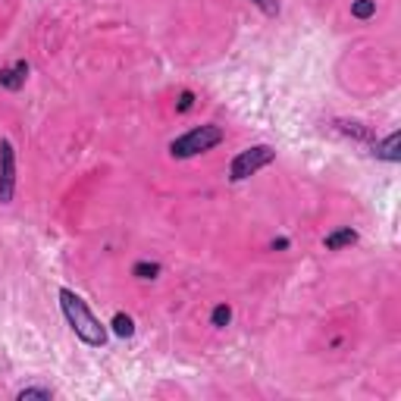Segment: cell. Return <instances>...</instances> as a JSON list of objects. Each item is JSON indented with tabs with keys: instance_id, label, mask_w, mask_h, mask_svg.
Instances as JSON below:
<instances>
[{
	"instance_id": "15",
	"label": "cell",
	"mask_w": 401,
	"mask_h": 401,
	"mask_svg": "<svg viewBox=\"0 0 401 401\" xmlns=\"http://www.w3.org/2000/svg\"><path fill=\"white\" fill-rule=\"evenodd\" d=\"M192 107H194V94H192V91H182V94H179L176 110H179V113H188Z\"/></svg>"
},
{
	"instance_id": "10",
	"label": "cell",
	"mask_w": 401,
	"mask_h": 401,
	"mask_svg": "<svg viewBox=\"0 0 401 401\" xmlns=\"http://www.w3.org/2000/svg\"><path fill=\"white\" fill-rule=\"evenodd\" d=\"M351 16L355 19H370V16H376V0H351Z\"/></svg>"
},
{
	"instance_id": "2",
	"label": "cell",
	"mask_w": 401,
	"mask_h": 401,
	"mask_svg": "<svg viewBox=\"0 0 401 401\" xmlns=\"http://www.w3.org/2000/svg\"><path fill=\"white\" fill-rule=\"evenodd\" d=\"M223 138H226V132L219 129V125H214V123L198 125V129H192V132H185V135L170 141V157L172 160H188V157H198L204 151H214Z\"/></svg>"
},
{
	"instance_id": "5",
	"label": "cell",
	"mask_w": 401,
	"mask_h": 401,
	"mask_svg": "<svg viewBox=\"0 0 401 401\" xmlns=\"http://www.w3.org/2000/svg\"><path fill=\"white\" fill-rule=\"evenodd\" d=\"M28 78V63L26 60H16L13 66H4L0 69V88L6 91H19Z\"/></svg>"
},
{
	"instance_id": "13",
	"label": "cell",
	"mask_w": 401,
	"mask_h": 401,
	"mask_svg": "<svg viewBox=\"0 0 401 401\" xmlns=\"http://www.w3.org/2000/svg\"><path fill=\"white\" fill-rule=\"evenodd\" d=\"M16 398H19V401H28V398H44V401H51V398H53V389H47V386H28V389H19V392H16Z\"/></svg>"
},
{
	"instance_id": "11",
	"label": "cell",
	"mask_w": 401,
	"mask_h": 401,
	"mask_svg": "<svg viewBox=\"0 0 401 401\" xmlns=\"http://www.w3.org/2000/svg\"><path fill=\"white\" fill-rule=\"evenodd\" d=\"M132 276H138V279H157V276H160V264L138 261L135 266H132Z\"/></svg>"
},
{
	"instance_id": "6",
	"label": "cell",
	"mask_w": 401,
	"mask_h": 401,
	"mask_svg": "<svg viewBox=\"0 0 401 401\" xmlns=\"http://www.w3.org/2000/svg\"><path fill=\"white\" fill-rule=\"evenodd\" d=\"M370 151L373 157H380V160H386V163H398V132H389L382 141H373L370 145Z\"/></svg>"
},
{
	"instance_id": "12",
	"label": "cell",
	"mask_w": 401,
	"mask_h": 401,
	"mask_svg": "<svg viewBox=\"0 0 401 401\" xmlns=\"http://www.w3.org/2000/svg\"><path fill=\"white\" fill-rule=\"evenodd\" d=\"M229 320H232V308H229V304H217L214 313H210V326H217V329H226V326H229Z\"/></svg>"
},
{
	"instance_id": "8",
	"label": "cell",
	"mask_w": 401,
	"mask_h": 401,
	"mask_svg": "<svg viewBox=\"0 0 401 401\" xmlns=\"http://www.w3.org/2000/svg\"><path fill=\"white\" fill-rule=\"evenodd\" d=\"M355 241H358V232L351 229V226H342V229H335V232L326 235L323 245H326V251H342V248L355 245Z\"/></svg>"
},
{
	"instance_id": "4",
	"label": "cell",
	"mask_w": 401,
	"mask_h": 401,
	"mask_svg": "<svg viewBox=\"0 0 401 401\" xmlns=\"http://www.w3.org/2000/svg\"><path fill=\"white\" fill-rule=\"evenodd\" d=\"M16 194V147L10 138H0V204H13Z\"/></svg>"
},
{
	"instance_id": "14",
	"label": "cell",
	"mask_w": 401,
	"mask_h": 401,
	"mask_svg": "<svg viewBox=\"0 0 401 401\" xmlns=\"http://www.w3.org/2000/svg\"><path fill=\"white\" fill-rule=\"evenodd\" d=\"M264 16H279V0H251Z\"/></svg>"
},
{
	"instance_id": "7",
	"label": "cell",
	"mask_w": 401,
	"mask_h": 401,
	"mask_svg": "<svg viewBox=\"0 0 401 401\" xmlns=\"http://www.w3.org/2000/svg\"><path fill=\"white\" fill-rule=\"evenodd\" d=\"M333 125H335L339 132H345V135H351L355 141H370V145L376 141V138H373V129H370V125H364V123H355V120H335Z\"/></svg>"
},
{
	"instance_id": "9",
	"label": "cell",
	"mask_w": 401,
	"mask_h": 401,
	"mask_svg": "<svg viewBox=\"0 0 401 401\" xmlns=\"http://www.w3.org/2000/svg\"><path fill=\"white\" fill-rule=\"evenodd\" d=\"M110 326H113V333L120 335V339H132V335H135V320H132L129 313H113Z\"/></svg>"
},
{
	"instance_id": "16",
	"label": "cell",
	"mask_w": 401,
	"mask_h": 401,
	"mask_svg": "<svg viewBox=\"0 0 401 401\" xmlns=\"http://www.w3.org/2000/svg\"><path fill=\"white\" fill-rule=\"evenodd\" d=\"M270 248H273V251H286V248H288V239H273Z\"/></svg>"
},
{
	"instance_id": "3",
	"label": "cell",
	"mask_w": 401,
	"mask_h": 401,
	"mask_svg": "<svg viewBox=\"0 0 401 401\" xmlns=\"http://www.w3.org/2000/svg\"><path fill=\"white\" fill-rule=\"evenodd\" d=\"M273 160H276V147H270V145H251V147H245V151H239V154L232 157L229 179H232V182H245V179H251L254 172H261L264 167H270Z\"/></svg>"
},
{
	"instance_id": "1",
	"label": "cell",
	"mask_w": 401,
	"mask_h": 401,
	"mask_svg": "<svg viewBox=\"0 0 401 401\" xmlns=\"http://www.w3.org/2000/svg\"><path fill=\"white\" fill-rule=\"evenodd\" d=\"M60 308L63 317H66L69 329L91 348H104L107 345V329L100 326V320L91 313V308L85 304L82 295H75L73 288H60Z\"/></svg>"
}]
</instances>
